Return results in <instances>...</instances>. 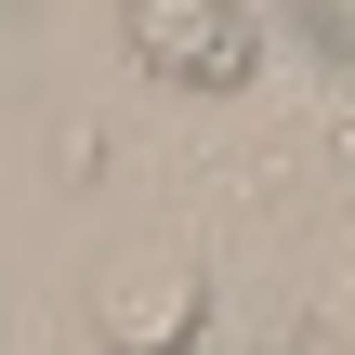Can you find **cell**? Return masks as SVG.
Segmentation results:
<instances>
[{
  "label": "cell",
  "mask_w": 355,
  "mask_h": 355,
  "mask_svg": "<svg viewBox=\"0 0 355 355\" xmlns=\"http://www.w3.org/2000/svg\"><path fill=\"white\" fill-rule=\"evenodd\" d=\"M79 329H92V355H198V329H211V263H198V237H132V250H105L92 290H79Z\"/></svg>",
  "instance_id": "1"
},
{
  "label": "cell",
  "mask_w": 355,
  "mask_h": 355,
  "mask_svg": "<svg viewBox=\"0 0 355 355\" xmlns=\"http://www.w3.org/2000/svg\"><path fill=\"white\" fill-rule=\"evenodd\" d=\"M119 53H132V79H158V92H198V105H237L250 79H263V13L250 0H119Z\"/></svg>",
  "instance_id": "2"
},
{
  "label": "cell",
  "mask_w": 355,
  "mask_h": 355,
  "mask_svg": "<svg viewBox=\"0 0 355 355\" xmlns=\"http://www.w3.org/2000/svg\"><path fill=\"white\" fill-rule=\"evenodd\" d=\"M303 355H355V198L316 250V316H303Z\"/></svg>",
  "instance_id": "3"
}]
</instances>
